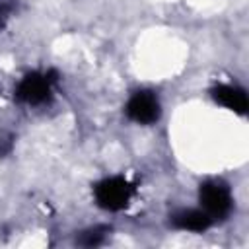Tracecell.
<instances>
[{"mask_svg":"<svg viewBox=\"0 0 249 249\" xmlns=\"http://www.w3.org/2000/svg\"><path fill=\"white\" fill-rule=\"evenodd\" d=\"M171 224L177 230H185V231H204L212 226V218L204 210L185 208L171 216Z\"/></svg>","mask_w":249,"mask_h":249,"instance_id":"obj_6","label":"cell"},{"mask_svg":"<svg viewBox=\"0 0 249 249\" xmlns=\"http://www.w3.org/2000/svg\"><path fill=\"white\" fill-rule=\"evenodd\" d=\"M105 235H107V228H91L80 235L78 243L86 247H93V245H99L105 239Z\"/></svg>","mask_w":249,"mask_h":249,"instance_id":"obj_7","label":"cell"},{"mask_svg":"<svg viewBox=\"0 0 249 249\" xmlns=\"http://www.w3.org/2000/svg\"><path fill=\"white\" fill-rule=\"evenodd\" d=\"M198 200L204 208V212L214 220V218H226L233 206L231 193L228 185L222 181H204L198 187Z\"/></svg>","mask_w":249,"mask_h":249,"instance_id":"obj_3","label":"cell"},{"mask_svg":"<svg viewBox=\"0 0 249 249\" xmlns=\"http://www.w3.org/2000/svg\"><path fill=\"white\" fill-rule=\"evenodd\" d=\"M212 97L216 103L224 105L226 109L237 113V115H245L247 113V107H249V101H247V95L241 88L237 86H228V84H220L216 88H212Z\"/></svg>","mask_w":249,"mask_h":249,"instance_id":"obj_5","label":"cell"},{"mask_svg":"<svg viewBox=\"0 0 249 249\" xmlns=\"http://www.w3.org/2000/svg\"><path fill=\"white\" fill-rule=\"evenodd\" d=\"M132 193H134L132 183H128L124 177H119V175L107 177L93 187V195H95L97 204L105 210H111V212L123 210L128 204Z\"/></svg>","mask_w":249,"mask_h":249,"instance_id":"obj_2","label":"cell"},{"mask_svg":"<svg viewBox=\"0 0 249 249\" xmlns=\"http://www.w3.org/2000/svg\"><path fill=\"white\" fill-rule=\"evenodd\" d=\"M126 115L138 124H152L160 119V101L152 91H136L126 103Z\"/></svg>","mask_w":249,"mask_h":249,"instance_id":"obj_4","label":"cell"},{"mask_svg":"<svg viewBox=\"0 0 249 249\" xmlns=\"http://www.w3.org/2000/svg\"><path fill=\"white\" fill-rule=\"evenodd\" d=\"M58 80L54 70L49 72H29L21 78L16 88V99L27 105H43L51 99V88Z\"/></svg>","mask_w":249,"mask_h":249,"instance_id":"obj_1","label":"cell"},{"mask_svg":"<svg viewBox=\"0 0 249 249\" xmlns=\"http://www.w3.org/2000/svg\"><path fill=\"white\" fill-rule=\"evenodd\" d=\"M14 6H16L14 0H0V29L6 25V19L10 18Z\"/></svg>","mask_w":249,"mask_h":249,"instance_id":"obj_8","label":"cell"}]
</instances>
